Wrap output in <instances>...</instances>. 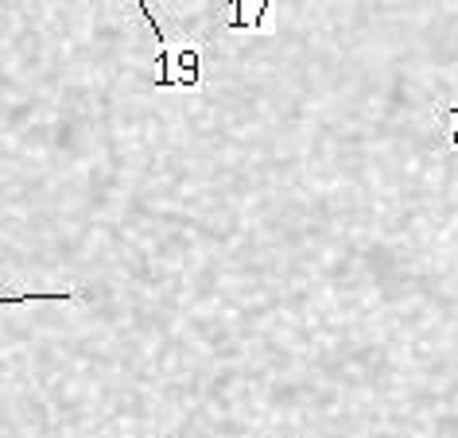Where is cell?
Listing matches in <instances>:
<instances>
[{"label": "cell", "instance_id": "1", "mask_svg": "<svg viewBox=\"0 0 458 438\" xmlns=\"http://www.w3.org/2000/svg\"><path fill=\"white\" fill-rule=\"evenodd\" d=\"M136 4H140V13H144V20H148V28H152V36H156V43H159V66H164V74L156 78V86H167V63H171L167 36H164V28H159V20L152 16V4H148V0H136Z\"/></svg>", "mask_w": 458, "mask_h": 438}, {"label": "cell", "instance_id": "2", "mask_svg": "<svg viewBox=\"0 0 458 438\" xmlns=\"http://www.w3.org/2000/svg\"><path fill=\"white\" fill-rule=\"evenodd\" d=\"M66 303L74 299V291H28V295H0V307H16V303Z\"/></svg>", "mask_w": 458, "mask_h": 438}]
</instances>
